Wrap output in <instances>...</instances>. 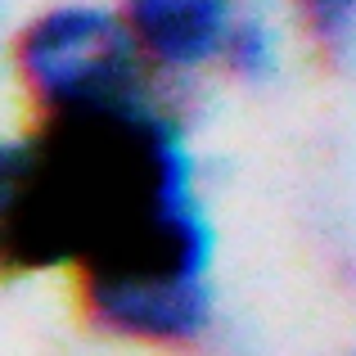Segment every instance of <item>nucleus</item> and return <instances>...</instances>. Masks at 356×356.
Masks as SVG:
<instances>
[{
  "label": "nucleus",
  "mask_w": 356,
  "mask_h": 356,
  "mask_svg": "<svg viewBox=\"0 0 356 356\" xmlns=\"http://www.w3.org/2000/svg\"><path fill=\"white\" fill-rule=\"evenodd\" d=\"M190 99L32 118L0 149V257L14 275L154 261L212 230Z\"/></svg>",
  "instance_id": "nucleus-1"
},
{
  "label": "nucleus",
  "mask_w": 356,
  "mask_h": 356,
  "mask_svg": "<svg viewBox=\"0 0 356 356\" xmlns=\"http://www.w3.org/2000/svg\"><path fill=\"white\" fill-rule=\"evenodd\" d=\"M9 72L32 118L108 113L176 95L149 68L118 0H36L9 32Z\"/></svg>",
  "instance_id": "nucleus-2"
},
{
  "label": "nucleus",
  "mask_w": 356,
  "mask_h": 356,
  "mask_svg": "<svg viewBox=\"0 0 356 356\" xmlns=\"http://www.w3.org/2000/svg\"><path fill=\"white\" fill-rule=\"evenodd\" d=\"M118 9L158 81L185 99L212 81L270 90L302 50L284 0H118Z\"/></svg>",
  "instance_id": "nucleus-3"
},
{
  "label": "nucleus",
  "mask_w": 356,
  "mask_h": 356,
  "mask_svg": "<svg viewBox=\"0 0 356 356\" xmlns=\"http://www.w3.org/2000/svg\"><path fill=\"white\" fill-rule=\"evenodd\" d=\"M284 9L316 63L356 77V0H284Z\"/></svg>",
  "instance_id": "nucleus-4"
}]
</instances>
